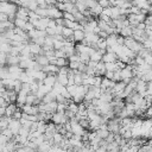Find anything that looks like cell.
<instances>
[{
  "label": "cell",
  "instance_id": "3957f363",
  "mask_svg": "<svg viewBox=\"0 0 152 152\" xmlns=\"http://www.w3.org/2000/svg\"><path fill=\"white\" fill-rule=\"evenodd\" d=\"M51 121L55 122L56 125H59V124H66L68 121H70V119L66 116L65 112H55L52 114V118H51Z\"/></svg>",
  "mask_w": 152,
  "mask_h": 152
},
{
  "label": "cell",
  "instance_id": "603a6c76",
  "mask_svg": "<svg viewBox=\"0 0 152 152\" xmlns=\"http://www.w3.org/2000/svg\"><path fill=\"white\" fill-rule=\"evenodd\" d=\"M12 46H13V45H12L11 43H1V51L10 53L11 50H12Z\"/></svg>",
  "mask_w": 152,
  "mask_h": 152
},
{
  "label": "cell",
  "instance_id": "8fae6325",
  "mask_svg": "<svg viewBox=\"0 0 152 152\" xmlns=\"http://www.w3.org/2000/svg\"><path fill=\"white\" fill-rule=\"evenodd\" d=\"M15 25H14V21L12 20H6V21H0V30H1V33L5 32L6 30L8 28H14Z\"/></svg>",
  "mask_w": 152,
  "mask_h": 152
},
{
  "label": "cell",
  "instance_id": "9a60e30c",
  "mask_svg": "<svg viewBox=\"0 0 152 152\" xmlns=\"http://www.w3.org/2000/svg\"><path fill=\"white\" fill-rule=\"evenodd\" d=\"M102 57H103V55H102L99 50H95V51H93V52L90 53V59H93V61L100 62V61H102Z\"/></svg>",
  "mask_w": 152,
  "mask_h": 152
},
{
  "label": "cell",
  "instance_id": "4dcf8cb0",
  "mask_svg": "<svg viewBox=\"0 0 152 152\" xmlns=\"http://www.w3.org/2000/svg\"><path fill=\"white\" fill-rule=\"evenodd\" d=\"M121 135L124 137V138H126V139H131L132 137H133V134H132V131L129 129V128H127L124 133H121Z\"/></svg>",
  "mask_w": 152,
  "mask_h": 152
},
{
  "label": "cell",
  "instance_id": "5bb4252c",
  "mask_svg": "<svg viewBox=\"0 0 152 152\" xmlns=\"http://www.w3.org/2000/svg\"><path fill=\"white\" fill-rule=\"evenodd\" d=\"M17 109H18L17 103H8V106L6 107V116H12Z\"/></svg>",
  "mask_w": 152,
  "mask_h": 152
},
{
  "label": "cell",
  "instance_id": "277c9868",
  "mask_svg": "<svg viewBox=\"0 0 152 152\" xmlns=\"http://www.w3.org/2000/svg\"><path fill=\"white\" fill-rule=\"evenodd\" d=\"M48 10H49V17L50 18H52V19L63 18V11H61L56 5H49Z\"/></svg>",
  "mask_w": 152,
  "mask_h": 152
},
{
  "label": "cell",
  "instance_id": "d4e9b609",
  "mask_svg": "<svg viewBox=\"0 0 152 152\" xmlns=\"http://www.w3.org/2000/svg\"><path fill=\"white\" fill-rule=\"evenodd\" d=\"M63 18H64V19H68V20H75V21H76V18H75V15H74L71 12L64 11V12H63Z\"/></svg>",
  "mask_w": 152,
  "mask_h": 152
},
{
  "label": "cell",
  "instance_id": "e0dca14e",
  "mask_svg": "<svg viewBox=\"0 0 152 152\" xmlns=\"http://www.w3.org/2000/svg\"><path fill=\"white\" fill-rule=\"evenodd\" d=\"M74 31H75V30H72V28H70V27L64 26V27H63V31H62V34H63V36H64V38L66 39L68 37H70V36H72V34H74Z\"/></svg>",
  "mask_w": 152,
  "mask_h": 152
},
{
  "label": "cell",
  "instance_id": "ffe728a7",
  "mask_svg": "<svg viewBox=\"0 0 152 152\" xmlns=\"http://www.w3.org/2000/svg\"><path fill=\"white\" fill-rule=\"evenodd\" d=\"M63 139H64V135L61 133V132H56L55 134H53V141H55V144H61L62 141H63Z\"/></svg>",
  "mask_w": 152,
  "mask_h": 152
},
{
  "label": "cell",
  "instance_id": "2e32d148",
  "mask_svg": "<svg viewBox=\"0 0 152 152\" xmlns=\"http://www.w3.org/2000/svg\"><path fill=\"white\" fill-rule=\"evenodd\" d=\"M112 8V19H116L121 13H120V7L119 6H110Z\"/></svg>",
  "mask_w": 152,
  "mask_h": 152
},
{
  "label": "cell",
  "instance_id": "ba28073f",
  "mask_svg": "<svg viewBox=\"0 0 152 152\" xmlns=\"http://www.w3.org/2000/svg\"><path fill=\"white\" fill-rule=\"evenodd\" d=\"M44 84L46 86H50V87H53L55 83L57 82V74H49L45 78H44Z\"/></svg>",
  "mask_w": 152,
  "mask_h": 152
},
{
  "label": "cell",
  "instance_id": "30bf717a",
  "mask_svg": "<svg viewBox=\"0 0 152 152\" xmlns=\"http://www.w3.org/2000/svg\"><path fill=\"white\" fill-rule=\"evenodd\" d=\"M14 81L15 80H13L11 77L4 78V80H1V86H4L7 90H13L14 89Z\"/></svg>",
  "mask_w": 152,
  "mask_h": 152
},
{
  "label": "cell",
  "instance_id": "4fadbf2b",
  "mask_svg": "<svg viewBox=\"0 0 152 152\" xmlns=\"http://www.w3.org/2000/svg\"><path fill=\"white\" fill-rule=\"evenodd\" d=\"M57 81L63 84V86H68L69 84V77H68V74H57Z\"/></svg>",
  "mask_w": 152,
  "mask_h": 152
},
{
  "label": "cell",
  "instance_id": "cb8c5ba5",
  "mask_svg": "<svg viewBox=\"0 0 152 152\" xmlns=\"http://www.w3.org/2000/svg\"><path fill=\"white\" fill-rule=\"evenodd\" d=\"M99 27H100L101 30L107 31V28L110 27V25H109V23H107V21H104V20H102V19H99Z\"/></svg>",
  "mask_w": 152,
  "mask_h": 152
},
{
  "label": "cell",
  "instance_id": "74e56055",
  "mask_svg": "<svg viewBox=\"0 0 152 152\" xmlns=\"http://www.w3.org/2000/svg\"><path fill=\"white\" fill-rule=\"evenodd\" d=\"M145 24H146V25H152V14H147V15H146Z\"/></svg>",
  "mask_w": 152,
  "mask_h": 152
},
{
  "label": "cell",
  "instance_id": "7c38bea8",
  "mask_svg": "<svg viewBox=\"0 0 152 152\" xmlns=\"http://www.w3.org/2000/svg\"><path fill=\"white\" fill-rule=\"evenodd\" d=\"M86 38V32L84 30H75L74 31V39L76 43H81Z\"/></svg>",
  "mask_w": 152,
  "mask_h": 152
},
{
  "label": "cell",
  "instance_id": "52a82bcc",
  "mask_svg": "<svg viewBox=\"0 0 152 152\" xmlns=\"http://www.w3.org/2000/svg\"><path fill=\"white\" fill-rule=\"evenodd\" d=\"M119 59V57H118V55L115 53V52H106L104 55H103V57H102V61L104 62V63H108V62H116Z\"/></svg>",
  "mask_w": 152,
  "mask_h": 152
},
{
  "label": "cell",
  "instance_id": "7bdbcfd3",
  "mask_svg": "<svg viewBox=\"0 0 152 152\" xmlns=\"http://www.w3.org/2000/svg\"><path fill=\"white\" fill-rule=\"evenodd\" d=\"M57 1H59V2H69L70 0H57Z\"/></svg>",
  "mask_w": 152,
  "mask_h": 152
},
{
  "label": "cell",
  "instance_id": "44dd1931",
  "mask_svg": "<svg viewBox=\"0 0 152 152\" xmlns=\"http://www.w3.org/2000/svg\"><path fill=\"white\" fill-rule=\"evenodd\" d=\"M36 12H37V14H38L39 17H49V10H48V8L38 7V8L36 10Z\"/></svg>",
  "mask_w": 152,
  "mask_h": 152
},
{
  "label": "cell",
  "instance_id": "e575fe53",
  "mask_svg": "<svg viewBox=\"0 0 152 152\" xmlns=\"http://www.w3.org/2000/svg\"><path fill=\"white\" fill-rule=\"evenodd\" d=\"M6 20H10L8 14L4 13V12H0V21H6Z\"/></svg>",
  "mask_w": 152,
  "mask_h": 152
},
{
  "label": "cell",
  "instance_id": "f546056e",
  "mask_svg": "<svg viewBox=\"0 0 152 152\" xmlns=\"http://www.w3.org/2000/svg\"><path fill=\"white\" fill-rule=\"evenodd\" d=\"M55 56H56L57 58H59V57H66V55H65V52H64V50H63V49L55 50Z\"/></svg>",
  "mask_w": 152,
  "mask_h": 152
},
{
  "label": "cell",
  "instance_id": "7402d4cb",
  "mask_svg": "<svg viewBox=\"0 0 152 152\" xmlns=\"http://www.w3.org/2000/svg\"><path fill=\"white\" fill-rule=\"evenodd\" d=\"M25 24H26V20L25 19H21V18H15L14 19V25H15V27H24L25 26Z\"/></svg>",
  "mask_w": 152,
  "mask_h": 152
},
{
  "label": "cell",
  "instance_id": "5b68a950",
  "mask_svg": "<svg viewBox=\"0 0 152 152\" xmlns=\"http://www.w3.org/2000/svg\"><path fill=\"white\" fill-rule=\"evenodd\" d=\"M21 126L23 125H21V122H20L19 119H12L10 121V124H8V127L12 129V132H13L14 135H18L19 134V131H20Z\"/></svg>",
  "mask_w": 152,
  "mask_h": 152
},
{
  "label": "cell",
  "instance_id": "60d3db41",
  "mask_svg": "<svg viewBox=\"0 0 152 152\" xmlns=\"http://www.w3.org/2000/svg\"><path fill=\"white\" fill-rule=\"evenodd\" d=\"M6 115V107H1L0 108V116H5Z\"/></svg>",
  "mask_w": 152,
  "mask_h": 152
},
{
  "label": "cell",
  "instance_id": "ac0fdd59",
  "mask_svg": "<svg viewBox=\"0 0 152 152\" xmlns=\"http://www.w3.org/2000/svg\"><path fill=\"white\" fill-rule=\"evenodd\" d=\"M64 44H65V40H58V39H55L53 38V48H55V50L63 49L64 48Z\"/></svg>",
  "mask_w": 152,
  "mask_h": 152
},
{
  "label": "cell",
  "instance_id": "ee69618b",
  "mask_svg": "<svg viewBox=\"0 0 152 152\" xmlns=\"http://www.w3.org/2000/svg\"><path fill=\"white\" fill-rule=\"evenodd\" d=\"M147 1H148V2H151V4H152V0H147Z\"/></svg>",
  "mask_w": 152,
  "mask_h": 152
},
{
  "label": "cell",
  "instance_id": "f1b7e54d",
  "mask_svg": "<svg viewBox=\"0 0 152 152\" xmlns=\"http://www.w3.org/2000/svg\"><path fill=\"white\" fill-rule=\"evenodd\" d=\"M97 4H99L97 0H86V5L88 8H94Z\"/></svg>",
  "mask_w": 152,
  "mask_h": 152
},
{
  "label": "cell",
  "instance_id": "d590c367",
  "mask_svg": "<svg viewBox=\"0 0 152 152\" xmlns=\"http://www.w3.org/2000/svg\"><path fill=\"white\" fill-rule=\"evenodd\" d=\"M81 62H69V68L71 69H78Z\"/></svg>",
  "mask_w": 152,
  "mask_h": 152
},
{
  "label": "cell",
  "instance_id": "f35d334b",
  "mask_svg": "<svg viewBox=\"0 0 152 152\" xmlns=\"http://www.w3.org/2000/svg\"><path fill=\"white\" fill-rule=\"evenodd\" d=\"M99 36H100V38H107L109 34L107 33V31H104V30H101V31L99 32Z\"/></svg>",
  "mask_w": 152,
  "mask_h": 152
},
{
  "label": "cell",
  "instance_id": "6da1fadb",
  "mask_svg": "<svg viewBox=\"0 0 152 152\" xmlns=\"http://www.w3.org/2000/svg\"><path fill=\"white\" fill-rule=\"evenodd\" d=\"M18 8H19V5L14 1H1L0 4V12L7 13V14L17 13Z\"/></svg>",
  "mask_w": 152,
  "mask_h": 152
},
{
  "label": "cell",
  "instance_id": "d6986e66",
  "mask_svg": "<svg viewBox=\"0 0 152 152\" xmlns=\"http://www.w3.org/2000/svg\"><path fill=\"white\" fill-rule=\"evenodd\" d=\"M97 46H99V49H100V50H107L108 44H107L106 38H100V39H99V42H97Z\"/></svg>",
  "mask_w": 152,
  "mask_h": 152
},
{
  "label": "cell",
  "instance_id": "ab89813d",
  "mask_svg": "<svg viewBox=\"0 0 152 152\" xmlns=\"http://www.w3.org/2000/svg\"><path fill=\"white\" fill-rule=\"evenodd\" d=\"M104 76L112 80V78H113V76H114V71H108V70H107V72H106V75H104Z\"/></svg>",
  "mask_w": 152,
  "mask_h": 152
},
{
  "label": "cell",
  "instance_id": "9c48e42d",
  "mask_svg": "<svg viewBox=\"0 0 152 152\" xmlns=\"http://www.w3.org/2000/svg\"><path fill=\"white\" fill-rule=\"evenodd\" d=\"M133 5L138 6L140 10H148L151 6V2H148L147 0H132Z\"/></svg>",
  "mask_w": 152,
  "mask_h": 152
},
{
  "label": "cell",
  "instance_id": "8d00e7d4",
  "mask_svg": "<svg viewBox=\"0 0 152 152\" xmlns=\"http://www.w3.org/2000/svg\"><path fill=\"white\" fill-rule=\"evenodd\" d=\"M56 6H57V7H58L61 11H63V12L66 10V8H65V2H59V1H57Z\"/></svg>",
  "mask_w": 152,
  "mask_h": 152
},
{
  "label": "cell",
  "instance_id": "83f0119b",
  "mask_svg": "<svg viewBox=\"0 0 152 152\" xmlns=\"http://www.w3.org/2000/svg\"><path fill=\"white\" fill-rule=\"evenodd\" d=\"M38 7H39V5H38V2H37V0H34V1H31V2L28 4V7H27V8H28L30 11H36Z\"/></svg>",
  "mask_w": 152,
  "mask_h": 152
},
{
  "label": "cell",
  "instance_id": "836d02e7",
  "mask_svg": "<svg viewBox=\"0 0 152 152\" xmlns=\"http://www.w3.org/2000/svg\"><path fill=\"white\" fill-rule=\"evenodd\" d=\"M129 10H131V13H134V14H138V13H140V11H141V10H140L138 6H135V5H133Z\"/></svg>",
  "mask_w": 152,
  "mask_h": 152
},
{
  "label": "cell",
  "instance_id": "d6a6232c",
  "mask_svg": "<svg viewBox=\"0 0 152 152\" xmlns=\"http://www.w3.org/2000/svg\"><path fill=\"white\" fill-rule=\"evenodd\" d=\"M97 2H99V5H101L103 8H106V7H110V2H109V0H97Z\"/></svg>",
  "mask_w": 152,
  "mask_h": 152
},
{
  "label": "cell",
  "instance_id": "8992f818",
  "mask_svg": "<svg viewBox=\"0 0 152 152\" xmlns=\"http://www.w3.org/2000/svg\"><path fill=\"white\" fill-rule=\"evenodd\" d=\"M34 62L36 59H32V58H26V59H21L19 65L21 69L26 70V69H33V65H34Z\"/></svg>",
  "mask_w": 152,
  "mask_h": 152
},
{
  "label": "cell",
  "instance_id": "7a4b0ae2",
  "mask_svg": "<svg viewBox=\"0 0 152 152\" xmlns=\"http://www.w3.org/2000/svg\"><path fill=\"white\" fill-rule=\"evenodd\" d=\"M125 45H126V46H128L131 50H133V51H134V52H137V53H138V52L144 48L142 43H140V42L135 40L132 36L126 38V40H125Z\"/></svg>",
  "mask_w": 152,
  "mask_h": 152
},
{
  "label": "cell",
  "instance_id": "4316f807",
  "mask_svg": "<svg viewBox=\"0 0 152 152\" xmlns=\"http://www.w3.org/2000/svg\"><path fill=\"white\" fill-rule=\"evenodd\" d=\"M144 63H145V58L141 57V56H139V55H137V57L134 58V64L135 65H141Z\"/></svg>",
  "mask_w": 152,
  "mask_h": 152
},
{
  "label": "cell",
  "instance_id": "1f68e13d",
  "mask_svg": "<svg viewBox=\"0 0 152 152\" xmlns=\"http://www.w3.org/2000/svg\"><path fill=\"white\" fill-rule=\"evenodd\" d=\"M45 30H46V32H48V34H49V36H55V34H57L56 27H50V26H48Z\"/></svg>",
  "mask_w": 152,
  "mask_h": 152
},
{
  "label": "cell",
  "instance_id": "b9f144b4",
  "mask_svg": "<svg viewBox=\"0 0 152 152\" xmlns=\"http://www.w3.org/2000/svg\"><path fill=\"white\" fill-rule=\"evenodd\" d=\"M122 81H124V82H125V83H126V84H128V83H129V82H131V81H132V78H124V80H122Z\"/></svg>",
  "mask_w": 152,
  "mask_h": 152
},
{
  "label": "cell",
  "instance_id": "484cf974",
  "mask_svg": "<svg viewBox=\"0 0 152 152\" xmlns=\"http://www.w3.org/2000/svg\"><path fill=\"white\" fill-rule=\"evenodd\" d=\"M142 45H144V48H146V49H148L151 52H152V39H150L148 37L145 39V42L142 43Z\"/></svg>",
  "mask_w": 152,
  "mask_h": 152
}]
</instances>
